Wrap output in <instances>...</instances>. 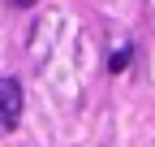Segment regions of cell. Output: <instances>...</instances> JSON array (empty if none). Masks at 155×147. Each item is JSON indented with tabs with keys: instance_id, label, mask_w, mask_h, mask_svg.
I'll list each match as a JSON object with an SVG mask.
<instances>
[{
	"instance_id": "cell-1",
	"label": "cell",
	"mask_w": 155,
	"mask_h": 147,
	"mask_svg": "<svg viewBox=\"0 0 155 147\" xmlns=\"http://www.w3.org/2000/svg\"><path fill=\"white\" fill-rule=\"evenodd\" d=\"M17 121H22V87L13 78H0V125L13 130Z\"/></svg>"
},
{
	"instance_id": "cell-3",
	"label": "cell",
	"mask_w": 155,
	"mask_h": 147,
	"mask_svg": "<svg viewBox=\"0 0 155 147\" xmlns=\"http://www.w3.org/2000/svg\"><path fill=\"white\" fill-rule=\"evenodd\" d=\"M13 5H22V9H26V5H35V0H13Z\"/></svg>"
},
{
	"instance_id": "cell-2",
	"label": "cell",
	"mask_w": 155,
	"mask_h": 147,
	"mask_svg": "<svg viewBox=\"0 0 155 147\" xmlns=\"http://www.w3.org/2000/svg\"><path fill=\"white\" fill-rule=\"evenodd\" d=\"M129 56H134V52H129V48H121V52H116V56H112V69H116V74H121V69L129 65Z\"/></svg>"
}]
</instances>
